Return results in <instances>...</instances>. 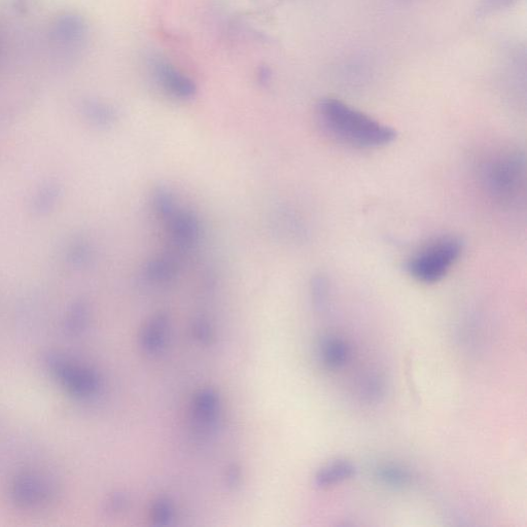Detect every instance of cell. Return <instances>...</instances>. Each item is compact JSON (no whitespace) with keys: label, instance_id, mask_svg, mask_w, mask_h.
I'll use <instances>...</instances> for the list:
<instances>
[{"label":"cell","instance_id":"cell-1","mask_svg":"<svg viewBox=\"0 0 527 527\" xmlns=\"http://www.w3.org/2000/svg\"><path fill=\"white\" fill-rule=\"evenodd\" d=\"M323 128L339 143L358 149H378L389 146L397 131L350 107L336 98H325L318 105Z\"/></svg>","mask_w":527,"mask_h":527},{"label":"cell","instance_id":"cell-2","mask_svg":"<svg viewBox=\"0 0 527 527\" xmlns=\"http://www.w3.org/2000/svg\"><path fill=\"white\" fill-rule=\"evenodd\" d=\"M480 175L482 185L491 198L500 204L511 205L524 190V156L514 150L497 152L482 164Z\"/></svg>","mask_w":527,"mask_h":527},{"label":"cell","instance_id":"cell-3","mask_svg":"<svg viewBox=\"0 0 527 527\" xmlns=\"http://www.w3.org/2000/svg\"><path fill=\"white\" fill-rule=\"evenodd\" d=\"M464 251L458 236L444 235L431 240L414 253L407 262L409 275L418 283H439L459 261Z\"/></svg>","mask_w":527,"mask_h":527},{"label":"cell","instance_id":"cell-4","mask_svg":"<svg viewBox=\"0 0 527 527\" xmlns=\"http://www.w3.org/2000/svg\"><path fill=\"white\" fill-rule=\"evenodd\" d=\"M151 69L156 82L169 95L179 99H191L197 92L195 82L180 68L163 58H155Z\"/></svg>","mask_w":527,"mask_h":527},{"label":"cell","instance_id":"cell-5","mask_svg":"<svg viewBox=\"0 0 527 527\" xmlns=\"http://www.w3.org/2000/svg\"><path fill=\"white\" fill-rule=\"evenodd\" d=\"M167 233L173 252L180 256L193 249L198 242L200 225L198 219L186 210H177L166 221Z\"/></svg>","mask_w":527,"mask_h":527},{"label":"cell","instance_id":"cell-6","mask_svg":"<svg viewBox=\"0 0 527 527\" xmlns=\"http://www.w3.org/2000/svg\"><path fill=\"white\" fill-rule=\"evenodd\" d=\"M54 42L70 53L79 49L86 37V26L83 20L74 15L62 17L57 21L53 30Z\"/></svg>","mask_w":527,"mask_h":527},{"label":"cell","instance_id":"cell-7","mask_svg":"<svg viewBox=\"0 0 527 527\" xmlns=\"http://www.w3.org/2000/svg\"><path fill=\"white\" fill-rule=\"evenodd\" d=\"M168 331V316L159 312L152 316L140 332V345L148 355H157L162 351Z\"/></svg>","mask_w":527,"mask_h":527},{"label":"cell","instance_id":"cell-8","mask_svg":"<svg viewBox=\"0 0 527 527\" xmlns=\"http://www.w3.org/2000/svg\"><path fill=\"white\" fill-rule=\"evenodd\" d=\"M320 357L327 368L339 370L350 361L351 348L342 338L328 336L320 343Z\"/></svg>","mask_w":527,"mask_h":527},{"label":"cell","instance_id":"cell-9","mask_svg":"<svg viewBox=\"0 0 527 527\" xmlns=\"http://www.w3.org/2000/svg\"><path fill=\"white\" fill-rule=\"evenodd\" d=\"M219 397L212 389H204L197 393L193 402L194 419L203 429L212 425L217 417Z\"/></svg>","mask_w":527,"mask_h":527},{"label":"cell","instance_id":"cell-10","mask_svg":"<svg viewBox=\"0 0 527 527\" xmlns=\"http://www.w3.org/2000/svg\"><path fill=\"white\" fill-rule=\"evenodd\" d=\"M354 464L347 461H336L322 468L314 477V484L319 488H329L344 482L356 475Z\"/></svg>","mask_w":527,"mask_h":527},{"label":"cell","instance_id":"cell-11","mask_svg":"<svg viewBox=\"0 0 527 527\" xmlns=\"http://www.w3.org/2000/svg\"><path fill=\"white\" fill-rule=\"evenodd\" d=\"M180 270V260L177 255L168 254L151 260L145 269L147 277L157 284L169 283Z\"/></svg>","mask_w":527,"mask_h":527},{"label":"cell","instance_id":"cell-12","mask_svg":"<svg viewBox=\"0 0 527 527\" xmlns=\"http://www.w3.org/2000/svg\"><path fill=\"white\" fill-rule=\"evenodd\" d=\"M376 477L383 485L393 488H404L412 481L408 470L394 464L380 466L376 470Z\"/></svg>","mask_w":527,"mask_h":527},{"label":"cell","instance_id":"cell-13","mask_svg":"<svg viewBox=\"0 0 527 527\" xmlns=\"http://www.w3.org/2000/svg\"><path fill=\"white\" fill-rule=\"evenodd\" d=\"M153 208L157 217L165 222L178 210L173 195L164 187H159L154 191Z\"/></svg>","mask_w":527,"mask_h":527},{"label":"cell","instance_id":"cell-14","mask_svg":"<svg viewBox=\"0 0 527 527\" xmlns=\"http://www.w3.org/2000/svg\"><path fill=\"white\" fill-rule=\"evenodd\" d=\"M152 520L159 525H165L170 522L173 517L172 504L166 499L156 501L151 510Z\"/></svg>","mask_w":527,"mask_h":527},{"label":"cell","instance_id":"cell-15","mask_svg":"<svg viewBox=\"0 0 527 527\" xmlns=\"http://www.w3.org/2000/svg\"><path fill=\"white\" fill-rule=\"evenodd\" d=\"M312 300L316 308L323 310L328 302V286L325 279L316 277L312 283Z\"/></svg>","mask_w":527,"mask_h":527},{"label":"cell","instance_id":"cell-16","mask_svg":"<svg viewBox=\"0 0 527 527\" xmlns=\"http://www.w3.org/2000/svg\"><path fill=\"white\" fill-rule=\"evenodd\" d=\"M518 0H481L479 12L481 15L496 13L512 7Z\"/></svg>","mask_w":527,"mask_h":527},{"label":"cell","instance_id":"cell-17","mask_svg":"<svg viewBox=\"0 0 527 527\" xmlns=\"http://www.w3.org/2000/svg\"><path fill=\"white\" fill-rule=\"evenodd\" d=\"M193 330L196 338L203 343H208L213 338V330L204 320L196 321Z\"/></svg>","mask_w":527,"mask_h":527},{"label":"cell","instance_id":"cell-18","mask_svg":"<svg viewBox=\"0 0 527 527\" xmlns=\"http://www.w3.org/2000/svg\"><path fill=\"white\" fill-rule=\"evenodd\" d=\"M240 469L233 465L228 469L227 472V482L230 486H236L240 481Z\"/></svg>","mask_w":527,"mask_h":527}]
</instances>
